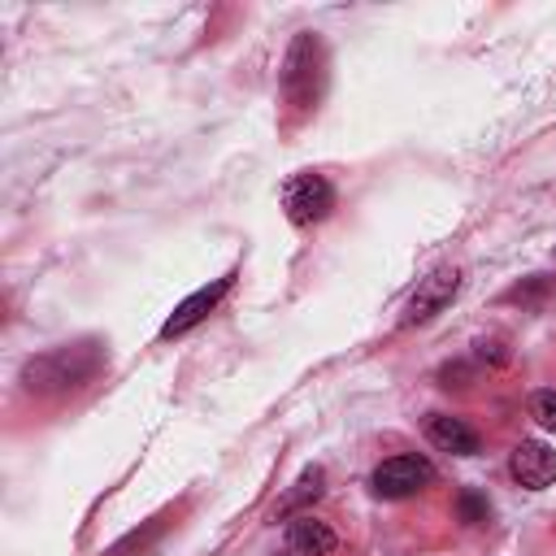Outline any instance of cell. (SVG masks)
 I'll list each match as a JSON object with an SVG mask.
<instances>
[{
	"mask_svg": "<svg viewBox=\"0 0 556 556\" xmlns=\"http://www.w3.org/2000/svg\"><path fill=\"white\" fill-rule=\"evenodd\" d=\"M96 369H100V348L96 343L52 348V352H39L22 365V387L30 395H56V391H74V387L91 382Z\"/></svg>",
	"mask_w": 556,
	"mask_h": 556,
	"instance_id": "1",
	"label": "cell"
},
{
	"mask_svg": "<svg viewBox=\"0 0 556 556\" xmlns=\"http://www.w3.org/2000/svg\"><path fill=\"white\" fill-rule=\"evenodd\" d=\"M334 547H339V534L326 521H317L313 513H300L287 521V552L291 556H330Z\"/></svg>",
	"mask_w": 556,
	"mask_h": 556,
	"instance_id": "8",
	"label": "cell"
},
{
	"mask_svg": "<svg viewBox=\"0 0 556 556\" xmlns=\"http://www.w3.org/2000/svg\"><path fill=\"white\" fill-rule=\"evenodd\" d=\"M508 473H513L517 486L543 491V486L556 482V452L547 443H539V439H521L513 447V456H508Z\"/></svg>",
	"mask_w": 556,
	"mask_h": 556,
	"instance_id": "7",
	"label": "cell"
},
{
	"mask_svg": "<svg viewBox=\"0 0 556 556\" xmlns=\"http://www.w3.org/2000/svg\"><path fill=\"white\" fill-rule=\"evenodd\" d=\"M530 413H534V421L543 426V430H556V391H534L530 395Z\"/></svg>",
	"mask_w": 556,
	"mask_h": 556,
	"instance_id": "12",
	"label": "cell"
},
{
	"mask_svg": "<svg viewBox=\"0 0 556 556\" xmlns=\"http://www.w3.org/2000/svg\"><path fill=\"white\" fill-rule=\"evenodd\" d=\"M460 282H465L460 265H439V269H430V274L413 287V295H408V304H404V313H400V326L408 330V326L434 321V317L460 295Z\"/></svg>",
	"mask_w": 556,
	"mask_h": 556,
	"instance_id": "3",
	"label": "cell"
},
{
	"mask_svg": "<svg viewBox=\"0 0 556 556\" xmlns=\"http://www.w3.org/2000/svg\"><path fill=\"white\" fill-rule=\"evenodd\" d=\"M486 517H491L486 495H482V491H473V486H465V491L456 495V521H465V526H482Z\"/></svg>",
	"mask_w": 556,
	"mask_h": 556,
	"instance_id": "11",
	"label": "cell"
},
{
	"mask_svg": "<svg viewBox=\"0 0 556 556\" xmlns=\"http://www.w3.org/2000/svg\"><path fill=\"white\" fill-rule=\"evenodd\" d=\"M282 208H287L291 226H313V222L330 217V208H334V187H330V178H326V174H313V169L291 174L287 187H282Z\"/></svg>",
	"mask_w": 556,
	"mask_h": 556,
	"instance_id": "5",
	"label": "cell"
},
{
	"mask_svg": "<svg viewBox=\"0 0 556 556\" xmlns=\"http://www.w3.org/2000/svg\"><path fill=\"white\" fill-rule=\"evenodd\" d=\"M321 491H326V469H321V465H308V469H300V478H295V482L274 500L269 517H274V521L300 517V513H308V504H313V500H321Z\"/></svg>",
	"mask_w": 556,
	"mask_h": 556,
	"instance_id": "9",
	"label": "cell"
},
{
	"mask_svg": "<svg viewBox=\"0 0 556 556\" xmlns=\"http://www.w3.org/2000/svg\"><path fill=\"white\" fill-rule=\"evenodd\" d=\"M235 287V274H222L217 282H208V287H200V291H191L169 317H165V326H161V339H178V334H187V330H195L217 304H222V295Z\"/></svg>",
	"mask_w": 556,
	"mask_h": 556,
	"instance_id": "6",
	"label": "cell"
},
{
	"mask_svg": "<svg viewBox=\"0 0 556 556\" xmlns=\"http://www.w3.org/2000/svg\"><path fill=\"white\" fill-rule=\"evenodd\" d=\"M278 91H282V104L291 113H308L317 104V96H321V39L313 30H300L287 43V56L278 70Z\"/></svg>",
	"mask_w": 556,
	"mask_h": 556,
	"instance_id": "2",
	"label": "cell"
},
{
	"mask_svg": "<svg viewBox=\"0 0 556 556\" xmlns=\"http://www.w3.org/2000/svg\"><path fill=\"white\" fill-rule=\"evenodd\" d=\"M478 356L491 361V365H508V352H504V343H495V339H482V343H478Z\"/></svg>",
	"mask_w": 556,
	"mask_h": 556,
	"instance_id": "13",
	"label": "cell"
},
{
	"mask_svg": "<svg viewBox=\"0 0 556 556\" xmlns=\"http://www.w3.org/2000/svg\"><path fill=\"white\" fill-rule=\"evenodd\" d=\"M426 439H430L439 452H447V456H478V447H482L478 430L465 426L460 417H447V413H434V417L426 421Z\"/></svg>",
	"mask_w": 556,
	"mask_h": 556,
	"instance_id": "10",
	"label": "cell"
},
{
	"mask_svg": "<svg viewBox=\"0 0 556 556\" xmlns=\"http://www.w3.org/2000/svg\"><path fill=\"white\" fill-rule=\"evenodd\" d=\"M434 482V465L417 452H400V456H387L374 473H369V486L378 500H408L417 495L421 486Z\"/></svg>",
	"mask_w": 556,
	"mask_h": 556,
	"instance_id": "4",
	"label": "cell"
}]
</instances>
